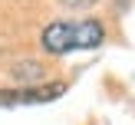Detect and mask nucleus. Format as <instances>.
Returning a JSON list of instances; mask_svg holds the SVG:
<instances>
[{"instance_id":"nucleus-1","label":"nucleus","mask_w":135,"mask_h":125,"mask_svg":"<svg viewBox=\"0 0 135 125\" xmlns=\"http://www.w3.org/2000/svg\"><path fill=\"white\" fill-rule=\"evenodd\" d=\"M105 39V26L99 20H56L43 30L40 46L50 56H63L73 49H96Z\"/></svg>"},{"instance_id":"nucleus-2","label":"nucleus","mask_w":135,"mask_h":125,"mask_svg":"<svg viewBox=\"0 0 135 125\" xmlns=\"http://www.w3.org/2000/svg\"><path fill=\"white\" fill-rule=\"evenodd\" d=\"M63 92H66L63 82L26 86V89H0V109H7V105H40V102H50V99H59Z\"/></svg>"},{"instance_id":"nucleus-3","label":"nucleus","mask_w":135,"mask_h":125,"mask_svg":"<svg viewBox=\"0 0 135 125\" xmlns=\"http://www.w3.org/2000/svg\"><path fill=\"white\" fill-rule=\"evenodd\" d=\"M59 7H66V10H86V7L99 3V0H56Z\"/></svg>"}]
</instances>
